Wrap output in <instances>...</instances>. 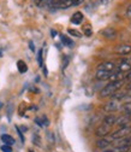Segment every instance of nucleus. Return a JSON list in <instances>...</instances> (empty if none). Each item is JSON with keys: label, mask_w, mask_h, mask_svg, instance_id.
<instances>
[{"label": "nucleus", "mask_w": 131, "mask_h": 152, "mask_svg": "<svg viewBox=\"0 0 131 152\" xmlns=\"http://www.w3.org/2000/svg\"><path fill=\"white\" fill-rule=\"evenodd\" d=\"M123 86V81H119V82H109L108 85H106L101 92H100V97L101 98H106L108 96H113V94L117 93L118 89H120V87Z\"/></svg>", "instance_id": "obj_1"}, {"label": "nucleus", "mask_w": 131, "mask_h": 152, "mask_svg": "<svg viewBox=\"0 0 131 152\" xmlns=\"http://www.w3.org/2000/svg\"><path fill=\"white\" fill-rule=\"evenodd\" d=\"M129 133H131V128H130L129 126H127V127H122V128H119L118 130H116L114 133H112L111 139H113V140H118V139L125 138V137H127Z\"/></svg>", "instance_id": "obj_2"}, {"label": "nucleus", "mask_w": 131, "mask_h": 152, "mask_svg": "<svg viewBox=\"0 0 131 152\" xmlns=\"http://www.w3.org/2000/svg\"><path fill=\"white\" fill-rule=\"evenodd\" d=\"M130 146H131V137H125V138L118 139V141L114 144V147L119 148V150H125V148H129Z\"/></svg>", "instance_id": "obj_3"}, {"label": "nucleus", "mask_w": 131, "mask_h": 152, "mask_svg": "<svg viewBox=\"0 0 131 152\" xmlns=\"http://www.w3.org/2000/svg\"><path fill=\"white\" fill-rule=\"evenodd\" d=\"M101 34L106 37V39L113 40V39H116V36H117V30H116L114 28H112V27H107V28H105V29L101 31Z\"/></svg>", "instance_id": "obj_4"}, {"label": "nucleus", "mask_w": 131, "mask_h": 152, "mask_svg": "<svg viewBox=\"0 0 131 152\" xmlns=\"http://www.w3.org/2000/svg\"><path fill=\"white\" fill-rule=\"evenodd\" d=\"M109 130H111V126H107V124H105V123H101V126H99V127L96 128L95 134H96L98 137L103 138V137H106V135L108 134Z\"/></svg>", "instance_id": "obj_5"}, {"label": "nucleus", "mask_w": 131, "mask_h": 152, "mask_svg": "<svg viewBox=\"0 0 131 152\" xmlns=\"http://www.w3.org/2000/svg\"><path fill=\"white\" fill-rule=\"evenodd\" d=\"M120 105H122V102H118V100H113L112 99L109 103H107L106 105H105V111H108V112H111V111H116V110H118L119 107H120Z\"/></svg>", "instance_id": "obj_6"}, {"label": "nucleus", "mask_w": 131, "mask_h": 152, "mask_svg": "<svg viewBox=\"0 0 131 152\" xmlns=\"http://www.w3.org/2000/svg\"><path fill=\"white\" fill-rule=\"evenodd\" d=\"M73 5H75V0H62V1H59L54 7L60 9V10H66L69 7H72Z\"/></svg>", "instance_id": "obj_7"}, {"label": "nucleus", "mask_w": 131, "mask_h": 152, "mask_svg": "<svg viewBox=\"0 0 131 152\" xmlns=\"http://www.w3.org/2000/svg\"><path fill=\"white\" fill-rule=\"evenodd\" d=\"M114 69H116V64L112 62H105L98 66V70H103V71H109V72H112Z\"/></svg>", "instance_id": "obj_8"}, {"label": "nucleus", "mask_w": 131, "mask_h": 152, "mask_svg": "<svg viewBox=\"0 0 131 152\" xmlns=\"http://www.w3.org/2000/svg\"><path fill=\"white\" fill-rule=\"evenodd\" d=\"M131 52V46L130 45H119L116 47V53L118 54H122V56H125V54H129Z\"/></svg>", "instance_id": "obj_9"}, {"label": "nucleus", "mask_w": 131, "mask_h": 152, "mask_svg": "<svg viewBox=\"0 0 131 152\" xmlns=\"http://www.w3.org/2000/svg\"><path fill=\"white\" fill-rule=\"evenodd\" d=\"M82 22H83V13L80 12V11L75 12V13L72 15V17H71V23L78 26V24H81Z\"/></svg>", "instance_id": "obj_10"}, {"label": "nucleus", "mask_w": 131, "mask_h": 152, "mask_svg": "<svg viewBox=\"0 0 131 152\" xmlns=\"http://www.w3.org/2000/svg\"><path fill=\"white\" fill-rule=\"evenodd\" d=\"M112 72L109 71H103V70H98L96 71V79L100 81H105V80H109Z\"/></svg>", "instance_id": "obj_11"}, {"label": "nucleus", "mask_w": 131, "mask_h": 152, "mask_svg": "<svg viewBox=\"0 0 131 152\" xmlns=\"http://www.w3.org/2000/svg\"><path fill=\"white\" fill-rule=\"evenodd\" d=\"M127 123H130V115H125L122 118H117V121H116V124L119 126L120 128L122 127H127Z\"/></svg>", "instance_id": "obj_12"}, {"label": "nucleus", "mask_w": 131, "mask_h": 152, "mask_svg": "<svg viewBox=\"0 0 131 152\" xmlns=\"http://www.w3.org/2000/svg\"><path fill=\"white\" fill-rule=\"evenodd\" d=\"M124 77H125V75H123V72L117 71L111 75L109 80H111V82H119V81H124Z\"/></svg>", "instance_id": "obj_13"}, {"label": "nucleus", "mask_w": 131, "mask_h": 152, "mask_svg": "<svg viewBox=\"0 0 131 152\" xmlns=\"http://www.w3.org/2000/svg\"><path fill=\"white\" fill-rule=\"evenodd\" d=\"M1 140H3L4 145L12 146V145L14 144V139H13L11 135H9V134H3V135H1Z\"/></svg>", "instance_id": "obj_14"}, {"label": "nucleus", "mask_w": 131, "mask_h": 152, "mask_svg": "<svg viewBox=\"0 0 131 152\" xmlns=\"http://www.w3.org/2000/svg\"><path fill=\"white\" fill-rule=\"evenodd\" d=\"M116 121H117V117H116V116H113V115H108V116L105 117L103 123L107 124V126H113V124H116Z\"/></svg>", "instance_id": "obj_15"}, {"label": "nucleus", "mask_w": 131, "mask_h": 152, "mask_svg": "<svg viewBox=\"0 0 131 152\" xmlns=\"http://www.w3.org/2000/svg\"><path fill=\"white\" fill-rule=\"evenodd\" d=\"M60 39H62V41H63V44L65 45V46H67V47H72L73 46V41L70 39L69 36H66V35H60Z\"/></svg>", "instance_id": "obj_16"}, {"label": "nucleus", "mask_w": 131, "mask_h": 152, "mask_svg": "<svg viewBox=\"0 0 131 152\" xmlns=\"http://www.w3.org/2000/svg\"><path fill=\"white\" fill-rule=\"evenodd\" d=\"M17 68H18V71H20L21 74H24L28 70V66H27V64L23 61H18L17 62Z\"/></svg>", "instance_id": "obj_17"}, {"label": "nucleus", "mask_w": 131, "mask_h": 152, "mask_svg": "<svg viewBox=\"0 0 131 152\" xmlns=\"http://www.w3.org/2000/svg\"><path fill=\"white\" fill-rule=\"evenodd\" d=\"M130 70H131V65L125 62H122L118 65V71H120V72H125V71H130Z\"/></svg>", "instance_id": "obj_18"}, {"label": "nucleus", "mask_w": 131, "mask_h": 152, "mask_svg": "<svg viewBox=\"0 0 131 152\" xmlns=\"http://www.w3.org/2000/svg\"><path fill=\"white\" fill-rule=\"evenodd\" d=\"M108 145H109V141L106 140V139H100V140L96 141V146H98L99 148H105V147H107Z\"/></svg>", "instance_id": "obj_19"}, {"label": "nucleus", "mask_w": 131, "mask_h": 152, "mask_svg": "<svg viewBox=\"0 0 131 152\" xmlns=\"http://www.w3.org/2000/svg\"><path fill=\"white\" fill-rule=\"evenodd\" d=\"M67 33L70 35H73V36H76V37H82V33L78 31V30H75V29H69Z\"/></svg>", "instance_id": "obj_20"}, {"label": "nucleus", "mask_w": 131, "mask_h": 152, "mask_svg": "<svg viewBox=\"0 0 131 152\" xmlns=\"http://www.w3.org/2000/svg\"><path fill=\"white\" fill-rule=\"evenodd\" d=\"M37 61H39V65L40 66H43V63H42V50L39 51V54H37Z\"/></svg>", "instance_id": "obj_21"}, {"label": "nucleus", "mask_w": 131, "mask_h": 152, "mask_svg": "<svg viewBox=\"0 0 131 152\" xmlns=\"http://www.w3.org/2000/svg\"><path fill=\"white\" fill-rule=\"evenodd\" d=\"M1 151L3 152H12V147L9 145H3L1 146Z\"/></svg>", "instance_id": "obj_22"}, {"label": "nucleus", "mask_w": 131, "mask_h": 152, "mask_svg": "<svg viewBox=\"0 0 131 152\" xmlns=\"http://www.w3.org/2000/svg\"><path fill=\"white\" fill-rule=\"evenodd\" d=\"M84 34H85L87 36H90V35L93 34V31H91V29H90V26H85V28H84Z\"/></svg>", "instance_id": "obj_23"}, {"label": "nucleus", "mask_w": 131, "mask_h": 152, "mask_svg": "<svg viewBox=\"0 0 131 152\" xmlns=\"http://www.w3.org/2000/svg\"><path fill=\"white\" fill-rule=\"evenodd\" d=\"M33 141H34V144H35V145L40 146V138H39V135H37V134H35V135H34V138H33Z\"/></svg>", "instance_id": "obj_24"}, {"label": "nucleus", "mask_w": 131, "mask_h": 152, "mask_svg": "<svg viewBox=\"0 0 131 152\" xmlns=\"http://www.w3.org/2000/svg\"><path fill=\"white\" fill-rule=\"evenodd\" d=\"M59 1H62V0H48V4H49L51 6H55Z\"/></svg>", "instance_id": "obj_25"}, {"label": "nucleus", "mask_w": 131, "mask_h": 152, "mask_svg": "<svg viewBox=\"0 0 131 152\" xmlns=\"http://www.w3.org/2000/svg\"><path fill=\"white\" fill-rule=\"evenodd\" d=\"M126 17L131 20V5H129V7L126 9Z\"/></svg>", "instance_id": "obj_26"}, {"label": "nucleus", "mask_w": 131, "mask_h": 152, "mask_svg": "<svg viewBox=\"0 0 131 152\" xmlns=\"http://www.w3.org/2000/svg\"><path fill=\"white\" fill-rule=\"evenodd\" d=\"M35 3H36L37 5L41 6V5H43L45 3H48V0H35Z\"/></svg>", "instance_id": "obj_27"}, {"label": "nucleus", "mask_w": 131, "mask_h": 152, "mask_svg": "<svg viewBox=\"0 0 131 152\" xmlns=\"http://www.w3.org/2000/svg\"><path fill=\"white\" fill-rule=\"evenodd\" d=\"M124 80H126V81H129V82H131V71L127 74V75H125V77H124Z\"/></svg>", "instance_id": "obj_28"}, {"label": "nucleus", "mask_w": 131, "mask_h": 152, "mask_svg": "<svg viewBox=\"0 0 131 152\" xmlns=\"http://www.w3.org/2000/svg\"><path fill=\"white\" fill-rule=\"evenodd\" d=\"M122 62H125V63H127V64H130V65H131V57H129V58H125V59H123Z\"/></svg>", "instance_id": "obj_29"}, {"label": "nucleus", "mask_w": 131, "mask_h": 152, "mask_svg": "<svg viewBox=\"0 0 131 152\" xmlns=\"http://www.w3.org/2000/svg\"><path fill=\"white\" fill-rule=\"evenodd\" d=\"M84 0H75V5H78V4H81V3H83Z\"/></svg>", "instance_id": "obj_30"}, {"label": "nucleus", "mask_w": 131, "mask_h": 152, "mask_svg": "<svg viewBox=\"0 0 131 152\" xmlns=\"http://www.w3.org/2000/svg\"><path fill=\"white\" fill-rule=\"evenodd\" d=\"M29 45H30V48H31V51H34V50H35V47H34V44H33V42H30Z\"/></svg>", "instance_id": "obj_31"}, {"label": "nucleus", "mask_w": 131, "mask_h": 152, "mask_svg": "<svg viewBox=\"0 0 131 152\" xmlns=\"http://www.w3.org/2000/svg\"><path fill=\"white\" fill-rule=\"evenodd\" d=\"M126 88H127L129 91H131V82H129V85L126 86Z\"/></svg>", "instance_id": "obj_32"}, {"label": "nucleus", "mask_w": 131, "mask_h": 152, "mask_svg": "<svg viewBox=\"0 0 131 152\" xmlns=\"http://www.w3.org/2000/svg\"><path fill=\"white\" fill-rule=\"evenodd\" d=\"M3 106H4V104H3V102H0V110L3 109Z\"/></svg>", "instance_id": "obj_33"}, {"label": "nucleus", "mask_w": 131, "mask_h": 152, "mask_svg": "<svg viewBox=\"0 0 131 152\" xmlns=\"http://www.w3.org/2000/svg\"><path fill=\"white\" fill-rule=\"evenodd\" d=\"M52 35H53V37H54V35H57V33H55L54 30H52Z\"/></svg>", "instance_id": "obj_34"}, {"label": "nucleus", "mask_w": 131, "mask_h": 152, "mask_svg": "<svg viewBox=\"0 0 131 152\" xmlns=\"http://www.w3.org/2000/svg\"><path fill=\"white\" fill-rule=\"evenodd\" d=\"M28 152H34V151H33V150H29V151H28Z\"/></svg>", "instance_id": "obj_35"}, {"label": "nucleus", "mask_w": 131, "mask_h": 152, "mask_svg": "<svg viewBox=\"0 0 131 152\" xmlns=\"http://www.w3.org/2000/svg\"><path fill=\"white\" fill-rule=\"evenodd\" d=\"M105 152H113V151H105Z\"/></svg>", "instance_id": "obj_36"}, {"label": "nucleus", "mask_w": 131, "mask_h": 152, "mask_svg": "<svg viewBox=\"0 0 131 152\" xmlns=\"http://www.w3.org/2000/svg\"><path fill=\"white\" fill-rule=\"evenodd\" d=\"M130 27H131V26H130Z\"/></svg>", "instance_id": "obj_37"}]
</instances>
